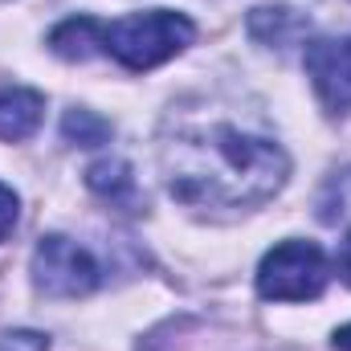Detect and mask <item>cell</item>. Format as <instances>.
<instances>
[{
	"mask_svg": "<svg viewBox=\"0 0 351 351\" xmlns=\"http://www.w3.org/2000/svg\"><path fill=\"white\" fill-rule=\"evenodd\" d=\"M62 135H66V143L98 147V143L110 139V123H106L102 114H94V110H70V114L62 119Z\"/></svg>",
	"mask_w": 351,
	"mask_h": 351,
	"instance_id": "obj_10",
	"label": "cell"
},
{
	"mask_svg": "<svg viewBox=\"0 0 351 351\" xmlns=\"http://www.w3.org/2000/svg\"><path fill=\"white\" fill-rule=\"evenodd\" d=\"M102 274L98 262L90 258L86 245L62 237V233H49L37 241L33 250V286L49 298H82L90 290H98Z\"/></svg>",
	"mask_w": 351,
	"mask_h": 351,
	"instance_id": "obj_4",
	"label": "cell"
},
{
	"mask_svg": "<svg viewBox=\"0 0 351 351\" xmlns=\"http://www.w3.org/2000/svg\"><path fill=\"white\" fill-rule=\"evenodd\" d=\"M12 225H16V192L0 184V241L12 233Z\"/></svg>",
	"mask_w": 351,
	"mask_h": 351,
	"instance_id": "obj_11",
	"label": "cell"
},
{
	"mask_svg": "<svg viewBox=\"0 0 351 351\" xmlns=\"http://www.w3.org/2000/svg\"><path fill=\"white\" fill-rule=\"evenodd\" d=\"M86 184L102 200H110L119 208H135L139 204V184H135V176H131V168L123 160H98V164H90Z\"/></svg>",
	"mask_w": 351,
	"mask_h": 351,
	"instance_id": "obj_8",
	"label": "cell"
},
{
	"mask_svg": "<svg viewBox=\"0 0 351 351\" xmlns=\"http://www.w3.org/2000/svg\"><path fill=\"white\" fill-rule=\"evenodd\" d=\"M327 258L315 241H282L258 265V294L265 302H306L327 290Z\"/></svg>",
	"mask_w": 351,
	"mask_h": 351,
	"instance_id": "obj_3",
	"label": "cell"
},
{
	"mask_svg": "<svg viewBox=\"0 0 351 351\" xmlns=\"http://www.w3.org/2000/svg\"><path fill=\"white\" fill-rule=\"evenodd\" d=\"M41 110H45V98L37 90L25 86L0 90V139H8V143L29 139L41 127Z\"/></svg>",
	"mask_w": 351,
	"mask_h": 351,
	"instance_id": "obj_6",
	"label": "cell"
},
{
	"mask_svg": "<svg viewBox=\"0 0 351 351\" xmlns=\"http://www.w3.org/2000/svg\"><path fill=\"white\" fill-rule=\"evenodd\" d=\"M339 278L351 286V233L343 237V245H339Z\"/></svg>",
	"mask_w": 351,
	"mask_h": 351,
	"instance_id": "obj_13",
	"label": "cell"
},
{
	"mask_svg": "<svg viewBox=\"0 0 351 351\" xmlns=\"http://www.w3.org/2000/svg\"><path fill=\"white\" fill-rule=\"evenodd\" d=\"M250 33L265 45H290L306 33V16H298L294 8H254Z\"/></svg>",
	"mask_w": 351,
	"mask_h": 351,
	"instance_id": "obj_9",
	"label": "cell"
},
{
	"mask_svg": "<svg viewBox=\"0 0 351 351\" xmlns=\"http://www.w3.org/2000/svg\"><path fill=\"white\" fill-rule=\"evenodd\" d=\"M192 37L196 29L184 12L147 8V12H131V16L102 25V53H110L127 70H152L176 58L180 49H188Z\"/></svg>",
	"mask_w": 351,
	"mask_h": 351,
	"instance_id": "obj_2",
	"label": "cell"
},
{
	"mask_svg": "<svg viewBox=\"0 0 351 351\" xmlns=\"http://www.w3.org/2000/svg\"><path fill=\"white\" fill-rule=\"evenodd\" d=\"M0 348L4 351H45V339L41 335H29V331H16V335H4Z\"/></svg>",
	"mask_w": 351,
	"mask_h": 351,
	"instance_id": "obj_12",
	"label": "cell"
},
{
	"mask_svg": "<svg viewBox=\"0 0 351 351\" xmlns=\"http://www.w3.org/2000/svg\"><path fill=\"white\" fill-rule=\"evenodd\" d=\"M164 172L172 196L184 204L245 208L286 184L290 160L265 135H250L237 123H208L164 143Z\"/></svg>",
	"mask_w": 351,
	"mask_h": 351,
	"instance_id": "obj_1",
	"label": "cell"
},
{
	"mask_svg": "<svg viewBox=\"0 0 351 351\" xmlns=\"http://www.w3.org/2000/svg\"><path fill=\"white\" fill-rule=\"evenodd\" d=\"M306 78L331 114L351 110V37H319L302 53Z\"/></svg>",
	"mask_w": 351,
	"mask_h": 351,
	"instance_id": "obj_5",
	"label": "cell"
},
{
	"mask_svg": "<svg viewBox=\"0 0 351 351\" xmlns=\"http://www.w3.org/2000/svg\"><path fill=\"white\" fill-rule=\"evenodd\" d=\"M335 351H351V323L335 331Z\"/></svg>",
	"mask_w": 351,
	"mask_h": 351,
	"instance_id": "obj_14",
	"label": "cell"
},
{
	"mask_svg": "<svg viewBox=\"0 0 351 351\" xmlns=\"http://www.w3.org/2000/svg\"><path fill=\"white\" fill-rule=\"evenodd\" d=\"M49 49L58 58H70V62H86L94 53H102V21H94V16H70V21H62L49 33Z\"/></svg>",
	"mask_w": 351,
	"mask_h": 351,
	"instance_id": "obj_7",
	"label": "cell"
}]
</instances>
